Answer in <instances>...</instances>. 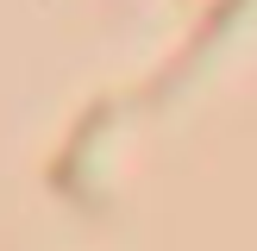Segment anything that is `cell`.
Segmentation results:
<instances>
[{
    "label": "cell",
    "instance_id": "obj_1",
    "mask_svg": "<svg viewBox=\"0 0 257 251\" xmlns=\"http://www.w3.org/2000/svg\"><path fill=\"white\" fill-rule=\"evenodd\" d=\"M107 126H113V100H107V94H94L82 113H75V126H69V138L57 145V157L44 163V182L57 188L63 201H75L82 213H94V207H100V201H94V182H88V151L100 145V132H107Z\"/></svg>",
    "mask_w": 257,
    "mask_h": 251
},
{
    "label": "cell",
    "instance_id": "obj_2",
    "mask_svg": "<svg viewBox=\"0 0 257 251\" xmlns=\"http://www.w3.org/2000/svg\"><path fill=\"white\" fill-rule=\"evenodd\" d=\"M245 7H251V0H207V13H201V25L188 32V44L176 50V57L163 63L157 75H151V88H145V100H151V107H157V100H170L176 88H182L188 75L207 63V50H213V44H220V38L238 25V13H245Z\"/></svg>",
    "mask_w": 257,
    "mask_h": 251
}]
</instances>
